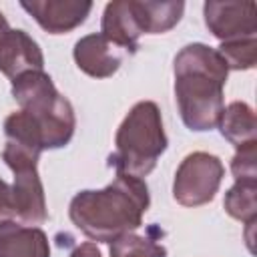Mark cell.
I'll use <instances>...</instances> for the list:
<instances>
[{
	"label": "cell",
	"mask_w": 257,
	"mask_h": 257,
	"mask_svg": "<svg viewBox=\"0 0 257 257\" xmlns=\"http://www.w3.org/2000/svg\"><path fill=\"white\" fill-rule=\"evenodd\" d=\"M151 205L149 187L143 179L116 173L114 181L98 191H80L72 197L68 217L88 239L110 243L143 225Z\"/></svg>",
	"instance_id": "obj_1"
},
{
	"label": "cell",
	"mask_w": 257,
	"mask_h": 257,
	"mask_svg": "<svg viewBox=\"0 0 257 257\" xmlns=\"http://www.w3.org/2000/svg\"><path fill=\"white\" fill-rule=\"evenodd\" d=\"M175 98L187 128L203 133L217 126L223 112L227 64L217 48L201 42L183 46L173 62Z\"/></svg>",
	"instance_id": "obj_2"
},
{
	"label": "cell",
	"mask_w": 257,
	"mask_h": 257,
	"mask_svg": "<svg viewBox=\"0 0 257 257\" xmlns=\"http://www.w3.org/2000/svg\"><path fill=\"white\" fill-rule=\"evenodd\" d=\"M114 145L116 151L110 155L108 165L122 175L137 179L147 177L157 167L159 157L167 149V135L157 102H137L122 118L114 137Z\"/></svg>",
	"instance_id": "obj_3"
},
{
	"label": "cell",
	"mask_w": 257,
	"mask_h": 257,
	"mask_svg": "<svg viewBox=\"0 0 257 257\" xmlns=\"http://www.w3.org/2000/svg\"><path fill=\"white\" fill-rule=\"evenodd\" d=\"M12 96L38 126L42 149H60L70 143L76 126L72 104L62 96L44 70H30L12 80Z\"/></svg>",
	"instance_id": "obj_4"
},
{
	"label": "cell",
	"mask_w": 257,
	"mask_h": 257,
	"mask_svg": "<svg viewBox=\"0 0 257 257\" xmlns=\"http://www.w3.org/2000/svg\"><path fill=\"white\" fill-rule=\"evenodd\" d=\"M38 157L22 147L4 145L2 159L14 173L12 183V217L28 227H38L48 219L44 187L38 175Z\"/></svg>",
	"instance_id": "obj_5"
},
{
	"label": "cell",
	"mask_w": 257,
	"mask_h": 257,
	"mask_svg": "<svg viewBox=\"0 0 257 257\" xmlns=\"http://www.w3.org/2000/svg\"><path fill=\"white\" fill-rule=\"evenodd\" d=\"M223 175L225 167L219 157L205 151H195L181 161L175 173L173 197L183 207H201L213 201Z\"/></svg>",
	"instance_id": "obj_6"
},
{
	"label": "cell",
	"mask_w": 257,
	"mask_h": 257,
	"mask_svg": "<svg viewBox=\"0 0 257 257\" xmlns=\"http://www.w3.org/2000/svg\"><path fill=\"white\" fill-rule=\"evenodd\" d=\"M205 26L221 42L255 38L257 34V4L247 2H215L209 0L203 6Z\"/></svg>",
	"instance_id": "obj_7"
},
{
	"label": "cell",
	"mask_w": 257,
	"mask_h": 257,
	"mask_svg": "<svg viewBox=\"0 0 257 257\" xmlns=\"http://www.w3.org/2000/svg\"><path fill=\"white\" fill-rule=\"evenodd\" d=\"M126 54H128L126 50L116 46L112 40H108L100 32L86 34L80 40H76L74 52H72L76 66L92 78L112 76L120 68Z\"/></svg>",
	"instance_id": "obj_8"
},
{
	"label": "cell",
	"mask_w": 257,
	"mask_h": 257,
	"mask_svg": "<svg viewBox=\"0 0 257 257\" xmlns=\"http://www.w3.org/2000/svg\"><path fill=\"white\" fill-rule=\"evenodd\" d=\"M20 6L48 34H64L80 26L92 10V2L80 0H32Z\"/></svg>",
	"instance_id": "obj_9"
},
{
	"label": "cell",
	"mask_w": 257,
	"mask_h": 257,
	"mask_svg": "<svg viewBox=\"0 0 257 257\" xmlns=\"http://www.w3.org/2000/svg\"><path fill=\"white\" fill-rule=\"evenodd\" d=\"M42 68L44 54L38 42L24 30H8L0 40V72L14 80L24 72Z\"/></svg>",
	"instance_id": "obj_10"
},
{
	"label": "cell",
	"mask_w": 257,
	"mask_h": 257,
	"mask_svg": "<svg viewBox=\"0 0 257 257\" xmlns=\"http://www.w3.org/2000/svg\"><path fill=\"white\" fill-rule=\"evenodd\" d=\"M100 34H104L116 46L133 54L139 48L141 34H145L139 20V12H137V2L135 0L108 2L102 12Z\"/></svg>",
	"instance_id": "obj_11"
},
{
	"label": "cell",
	"mask_w": 257,
	"mask_h": 257,
	"mask_svg": "<svg viewBox=\"0 0 257 257\" xmlns=\"http://www.w3.org/2000/svg\"><path fill=\"white\" fill-rule=\"evenodd\" d=\"M0 257H50L48 237L40 227L0 221Z\"/></svg>",
	"instance_id": "obj_12"
},
{
	"label": "cell",
	"mask_w": 257,
	"mask_h": 257,
	"mask_svg": "<svg viewBox=\"0 0 257 257\" xmlns=\"http://www.w3.org/2000/svg\"><path fill=\"white\" fill-rule=\"evenodd\" d=\"M217 126L221 131V135L235 147L253 143L255 135H257L255 112L247 102H241V100H233L231 104L223 106Z\"/></svg>",
	"instance_id": "obj_13"
},
{
	"label": "cell",
	"mask_w": 257,
	"mask_h": 257,
	"mask_svg": "<svg viewBox=\"0 0 257 257\" xmlns=\"http://www.w3.org/2000/svg\"><path fill=\"white\" fill-rule=\"evenodd\" d=\"M135 2L145 34H163L171 30L185 12L183 2Z\"/></svg>",
	"instance_id": "obj_14"
},
{
	"label": "cell",
	"mask_w": 257,
	"mask_h": 257,
	"mask_svg": "<svg viewBox=\"0 0 257 257\" xmlns=\"http://www.w3.org/2000/svg\"><path fill=\"white\" fill-rule=\"evenodd\" d=\"M255 193H257V183L235 181V185L225 193V201H223L225 211L241 223H253L257 217Z\"/></svg>",
	"instance_id": "obj_15"
},
{
	"label": "cell",
	"mask_w": 257,
	"mask_h": 257,
	"mask_svg": "<svg viewBox=\"0 0 257 257\" xmlns=\"http://www.w3.org/2000/svg\"><path fill=\"white\" fill-rule=\"evenodd\" d=\"M110 257H167V249L153 241L151 237L135 235V233H124L110 241L108 247Z\"/></svg>",
	"instance_id": "obj_16"
},
{
	"label": "cell",
	"mask_w": 257,
	"mask_h": 257,
	"mask_svg": "<svg viewBox=\"0 0 257 257\" xmlns=\"http://www.w3.org/2000/svg\"><path fill=\"white\" fill-rule=\"evenodd\" d=\"M217 52L227 64V70H249L257 64V36L221 42Z\"/></svg>",
	"instance_id": "obj_17"
},
{
	"label": "cell",
	"mask_w": 257,
	"mask_h": 257,
	"mask_svg": "<svg viewBox=\"0 0 257 257\" xmlns=\"http://www.w3.org/2000/svg\"><path fill=\"white\" fill-rule=\"evenodd\" d=\"M231 173L235 181L257 183V141L237 147V153L231 161Z\"/></svg>",
	"instance_id": "obj_18"
},
{
	"label": "cell",
	"mask_w": 257,
	"mask_h": 257,
	"mask_svg": "<svg viewBox=\"0 0 257 257\" xmlns=\"http://www.w3.org/2000/svg\"><path fill=\"white\" fill-rule=\"evenodd\" d=\"M12 217V187L0 177V221Z\"/></svg>",
	"instance_id": "obj_19"
},
{
	"label": "cell",
	"mask_w": 257,
	"mask_h": 257,
	"mask_svg": "<svg viewBox=\"0 0 257 257\" xmlns=\"http://www.w3.org/2000/svg\"><path fill=\"white\" fill-rule=\"evenodd\" d=\"M68 257H102V255H100L98 247L88 241V243H80Z\"/></svg>",
	"instance_id": "obj_20"
},
{
	"label": "cell",
	"mask_w": 257,
	"mask_h": 257,
	"mask_svg": "<svg viewBox=\"0 0 257 257\" xmlns=\"http://www.w3.org/2000/svg\"><path fill=\"white\" fill-rule=\"evenodd\" d=\"M8 30H10V26H8V20H6V18H4V14L0 12V40L4 38V34H6Z\"/></svg>",
	"instance_id": "obj_21"
}]
</instances>
